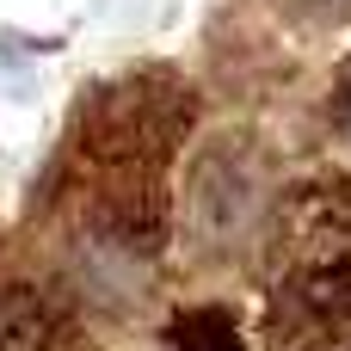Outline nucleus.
Instances as JSON below:
<instances>
[{
    "label": "nucleus",
    "instance_id": "f257e3e1",
    "mask_svg": "<svg viewBox=\"0 0 351 351\" xmlns=\"http://www.w3.org/2000/svg\"><path fill=\"white\" fill-rule=\"evenodd\" d=\"M265 204H271V173L265 154L247 136H222L197 154L191 185H185V247L197 259L228 265L234 253H247L265 234Z\"/></svg>",
    "mask_w": 351,
    "mask_h": 351
},
{
    "label": "nucleus",
    "instance_id": "f03ea898",
    "mask_svg": "<svg viewBox=\"0 0 351 351\" xmlns=\"http://www.w3.org/2000/svg\"><path fill=\"white\" fill-rule=\"evenodd\" d=\"M0 351H68V308L43 271L0 253Z\"/></svg>",
    "mask_w": 351,
    "mask_h": 351
},
{
    "label": "nucleus",
    "instance_id": "7ed1b4c3",
    "mask_svg": "<svg viewBox=\"0 0 351 351\" xmlns=\"http://www.w3.org/2000/svg\"><path fill=\"white\" fill-rule=\"evenodd\" d=\"M327 130H333V142L351 154V62L333 74V93H327Z\"/></svg>",
    "mask_w": 351,
    "mask_h": 351
},
{
    "label": "nucleus",
    "instance_id": "20e7f679",
    "mask_svg": "<svg viewBox=\"0 0 351 351\" xmlns=\"http://www.w3.org/2000/svg\"><path fill=\"white\" fill-rule=\"evenodd\" d=\"M185 346H191V351H241V339L228 333V321L197 315V321H185Z\"/></svg>",
    "mask_w": 351,
    "mask_h": 351
},
{
    "label": "nucleus",
    "instance_id": "39448f33",
    "mask_svg": "<svg viewBox=\"0 0 351 351\" xmlns=\"http://www.w3.org/2000/svg\"><path fill=\"white\" fill-rule=\"evenodd\" d=\"M296 6H308V12H351V0H296Z\"/></svg>",
    "mask_w": 351,
    "mask_h": 351
}]
</instances>
